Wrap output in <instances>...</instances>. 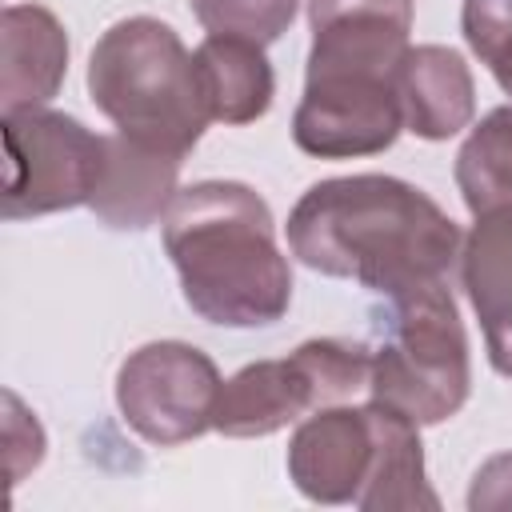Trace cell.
<instances>
[{"label":"cell","instance_id":"obj_1","mask_svg":"<svg viewBox=\"0 0 512 512\" xmlns=\"http://www.w3.org/2000/svg\"><path fill=\"white\" fill-rule=\"evenodd\" d=\"M456 220L416 184L360 172L312 184L288 212V252L376 296L444 280L460 264Z\"/></svg>","mask_w":512,"mask_h":512},{"label":"cell","instance_id":"obj_2","mask_svg":"<svg viewBox=\"0 0 512 512\" xmlns=\"http://www.w3.org/2000/svg\"><path fill=\"white\" fill-rule=\"evenodd\" d=\"M188 308L220 328H268L292 304V268L268 200L240 180H196L160 220Z\"/></svg>","mask_w":512,"mask_h":512},{"label":"cell","instance_id":"obj_3","mask_svg":"<svg viewBox=\"0 0 512 512\" xmlns=\"http://www.w3.org/2000/svg\"><path fill=\"white\" fill-rule=\"evenodd\" d=\"M420 424L396 408L328 404L308 412L288 440V480L312 504H356L360 512L440 508L424 476Z\"/></svg>","mask_w":512,"mask_h":512},{"label":"cell","instance_id":"obj_4","mask_svg":"<svg viewBox=\"0 0 512 512\" xmlns=\"http://www.w3.org/2000/svg\"><path fill=\"white\" fill-rule=\"evenodd\" d=\"M88 96L120 136L180 160L212 124L192 52L156 16H124L96 40Z\"/></svg>","mask_w":512,"mask_h":512},{"label":"cell","instance_id":"obj_5","mask_svg":"<svg viewBox=\"0 0 512 512\" xmlns=\"http://www.w3.org/2000/svg\"><path fill=\"white\" fill-rule=\"evenodd\" d=\"M368 396L412 424H444L472 392L468 336L444 280L392 292L372 312Z\"/></svg>","mask_w":512,"mask_h":512},{"label":"cell","instance_id":"obj_6","mask_svg":"<svg viewBox=\"0 0 512 512\" xmlns=\"http://www.w3.org/2000/svg\"><path fill=\"white\" fill-rule=\"evenodd\" d=\"M372 352L368 344L316 336L280 360L244 364L232 380H224L212 428L232 440L272 436L316 408L344 404L360 388H368Z\"/></svg>","mask_w":512,"mask_h":512},{"label":"cell","instance_id":"obj_7","mask_svg":"<svg viewBox=\"0 0 512 512\" xmlns=\"http://www.w3.org/2000/svg\"><path fill=\"white\" fill-rule=\"evenodd\" d=\"M4 148H8V172H4L8 220H32L92 204L108 160V136H96L76 116L52 108L8 112Z\"/></svg>","mask_w":512,"mask_h":512},{"label":"cell","instance_id":"obj_8","mask_svg":"<svg viewBox=\"0 0 512 512\" xmlns=\"http://www.w3.org/2000/svg\"><path fill=\"white\" fill-rule=\"evenodd\" d=\"M220 388L224 380L208 352L184 340H152L120 364L116 408L140 440L172 448L212 428Z\"/></svg>","mask_w":512,"mask_h":512},{"label":"cell","instance_id":"obj_9","mask_svg":"<svg viewBox=\"0 0 512 512\" xmlns=\"http://www.w3.org/2000/svg\"><path fill=\"white\" fill-rule=\"evenodd\" d=\"M404 132L396 76H304V96L292 112V144L316 160L376 156Z\"/></svg>","mask_w":512,"mask_h":512},{"label":"cell","instance_id":"obj_10","mask_svg":"<svg viewBox=\"0 0 512 512\" xmlns=\"http://www.w3.org/2000/svg\"><path fill=\"white\" fill-rule=\"evenodd\" d=\"M308 72L304 76H396L408 52L412 0H308Z\"/></svg>","mask_w":512,"mask_h":512},{"label":"cell","instance_id":"obj_11","mask_svg":"<svg viewBox=\"0 0 512 512\" xmlns=\"http://www.w3.org/2000/svg\"><path fill=\"white\" fill-rule=\"evenodd\" d=\"M460 284L480 320L488 364L512 380V208L476 216L460 244Z\"/></svg>","mask_w":512,"mask_h":512},{"label":"cell","instance_id":"obj_12","mask_svg":"<svg viewBox=\"0 0 512 512\" xmlns=\"http://www.w3.org/2000/svg\"><path fill=\"white\" fill-rule=\"evenodd\" d=\"M396 96L404 128L420 140H448L476 116L472 68L444 44H408L396 64Z\"/></svg>","mask_w":512,"mask_h":512},{"label":"cell","instance_id":"obj_13","mask_svg":"<svg viewBox=\"0 0 512 512\" xmlns=\"http://www.w3.org/2000/svg\"><path fill=\"white\" fill-rule=\"evenodd\" d=\"M0 104L8 112L44 108L68 72V36L64 24L40 4H8L0 16Z\"/></svg>","mask_w":512,"mask_h":512},{"label":"cell","instance_id":"obj_14","mask_svg":"<svg viewBox=\"0 0 512 512\" xmlns=\"http://www.w3.org/2000/svg\"><path fill=\"white\" fill-rule=\"evenodd\" d=\"M176 176H180V156L144 148L128 136H108V160L100 188L92 196V212L100 224L116 232H140L156 220H164L168 204L176 200Z\"/></svg>","mask_w":512,"mask_h":512},{"label":"cell","instance_id":"obj_15","mask_svg":"<svg viewBox=\"0 0 512 512\" xmlns=\"http://www.w3.org/2000/svg\"><path fill=\"white\" fill-rule=\"evenodd\" d=\"M192 60L204 108L216 124H252L272 108L276 76L264 44H252L244 36H208L192 52Z\"/></svg>","mask_w":512,"mask_h":512},{"label":"cell","instance_id":"obj_16","mask_svg":"<svg viewBox=\"0 0 512 512\" xmlns=\"http://www.w3.org/2000/svg\"><path fill=\"white\" fill-rule=\"evenodd\" d=\"M456 188L472 216L512 208V104L492 108L472 124L456 152Z\"/></svg>","mask_w":512,"mask_h":512},{"label":"cell","instance_id":"obj_17","mask_svg":"<svg viewBox=\"0 0 512 512\" xmlns=\"http://www.w3.org/2000/svg\"><path fill=\"white\" fill-rule=\"evenodd\" d=\"M300 0H188L192 16L208 36H244L252 44H272L288 32Z\"/></svg>","mask_w":512,"mask_h":512},{"label":"cell","instance_id":"obj_18","mask_svg":"<svg viewBox=\"0 0 512 512\" xmlns=\"http://www.w3.org/2000/svg\"><path fill=\"white\" fill-rule=\"evenodd\" d=\"M460 28L504 96H512V0H464Z\"/></svg>","mask_w":512,"mask_h":512},{"label":"cell","instance_id":"obj_19","mask_svg":"<svg viewBox=\"0 0 512 512\" xmlns=\"http://www.w3.org/2000/svg\"><path fill=\"white\" fill-rule=\"evenodd\" d=\"M468 508L472 512H480V508H512V452L488 456L476 468L472 488H468Z\"/></svg>","mask_w":512,"mask_h":512}]
</instances>
